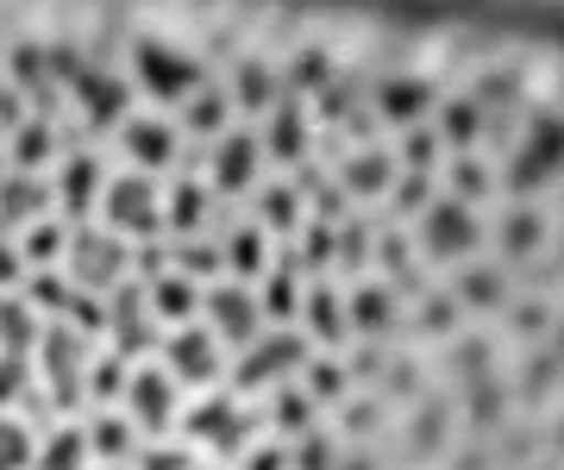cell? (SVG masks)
<instances>
[{
    "instance_id": "obj_1",
    "label": "cell",
    "mask_w": 564,
    "mask_h": 470,
    "mask_svg": "<svg viewBox=\"0 0 564 470\" xmlns=\"http://www.w3.org/2000/svg\"><path fill=\"white\" fill-rule=\"evenodd\" d=\"M63 270H69V288L76 295H120L126 276H132V245L107 226H69V251H63Z\"/></svg>"
},
{
    "instance_id": "obj_31",
    "label": "cell",
    "mask_w": 564,
    "mask_h": 470,
    "mask_svg": "<svg viewBox=\"0 0 564 470\" xmlns=\"http://www.w3.org/2000/svg\"><path fill=\"white\" fill-rule=\"evenodd\" d=\"M245 470H289V451H282V446H258V451H245Z\"/></svg>"
},
{
    "instance_id": "obj_9",
    "label": "cell",
    "mask_w": 564,
    "mask_h": 470,
    "mask_svg": "<svg viewBox=\"0 0 564 470\" xmlns=\"http://www.w3.org/2000/svg\"><path fill=\"white\" fill-rule=\"evenodd\" d=\"M421 245H426V258H440V264H452V258H470V251L484 245V226H477L470 201L445 195V201L426 207V214H421Z\"/></svg>"
},
{
    "instance_id": "obj_25",
    "label": "cell",
    "mask_w": 564,
    "mask_h": 470,
    "mask_svg": "<svg viewBox=\"0 0 564 470\" xmlns=\"http://www.w3.org/2000/svg\"><path fill=\"white\" fill-rule=\"evenodd\" d=\"M32 458H39L32 427H25L20 414H0V470H32Z\"/></svg>"
},
{
    "instance_id": "obj_28",
    "label": "cell",
    "mask_w": 564,
    "mask_h": 470,
    "mask_svg": "<svg viewBox=\"0 0 564 470\" xmlns=\"http://www.w3.org/2000/svg\"><path fill=\"white\" fill-rule=\"evenodd\" d=\"M389 183V157L383 151H358V164H345V188H358V195H377Z\"/></svg>"
},
{
    "instance_id": "obj_11",
    "label": "cell",
    "mask_w": 564,
    "mask_h": 470,
    "mask_svg": "<svg viewBox=\"0 0 564 470\" xmlns=\"http://www.w3.org/2000/svg\"><path fill=\"white\" fill-rule=\"evenodd\" d=\"M258 170H263V144L258 132H226L220 144H214V157H207V188L214 195H251L258 188Z\"/></svg>"
},
{
    "instance_id": "obj_19",
    "label": "cell",
    "mask_w": 564,
    "mask_h": 470,
    "mask_svg": "<svg viewBox=\"0 0 564 470\" xmlns=\"http://www.w3.org/2000/svg\"><path fill=\"white\" fill-rule=\"evenodd\" d=\"M76 95H82V120L88 125H126V83L120 76H82L76 83Z\"/></svg>"
},
{
    "instance_id": "obj_12",
    "label": "cell",
    "mask_w": 564,
    "mask_h": 470,
    "mask_svg": "<svg viewBox=\"0 0 564 470\" xmlns=\"http://www.w3.org/2000/svg\"><path fill=\"white\" fill-rule=\"evenodd\" d=\"M120 151H126L132 170L163 176V170H176V157H182V132H176V120H126L120 125Z\"/></svg>"
},
{
    "instance_id": "obj_10",
    "label": "cell",
    "mask_w": 564,
    "mask_h": 470,
    "mask_svg": "<svg viewBox=\"0 0 564 470\" xmlns=\"http://www.w3.org/2000/svg\"><path fill=\"white\" fill-rule=\"evenodd\" d=\"M182 427H188V439H202V446L220 451V458L251 451V408H245L239 395H207L195 414H182Z\"/></svg>"
},
{
    "instance_id": "obj_22",
    "label": "cell",
    "mask_w": 564,
    "mask_h": 470,
    "mask_svg": "<svg viewBox=\"0 0 564 470\" xmlns=\"http://www.w3.org/2000/svg\"><path fill=\"white\" fill-rule=\"evenodd\" d=\"M302 107L295 101H276L270 107V132H263V157H276V164H295V157H302Z\"/></svg>"
},
{
    "instance_id": "obj_6",
    "label": "cell",
    "mask_w": 564,
    "mask_h": 470,
    "mask_svg": "<svg viewBox=\"0 0 564 470\" xmlns=\"http://www.w3.org/2000/svg\"><path fill=\"white\" fill-rule=\"evenodd\" d=\"M176 395H182V383H176L163 364H132V376H126V395H120V414L144 433V439H158V433H170V427L182 420V414H176Z\"/></svg>"
},
{
    "instance_id": "obj_30",
    "label": "cell",
    "mask_w": 564,
    "mask_h": 470,
    "mask_svg": "<svg viewBox=\"0 0 564 470\" xmlns=\"http://www.w3.org/2000/svg\"><path fill=\"white\" fill-rule=\"evenodd\" d=\"M25 383H32L25 358H0V408H13V402L25 395Z\"/></svg>"
},
{
    "instance_id": "obj_23",
    "label": "cell",
    "mask_w": 564,
    "mask_h": 470,
    "mask_svg": "<svg viewBox=\"0 0 564 470\" xmlns=\"http://www.w3.org/2000/svg\"><path fill=\"white\" fill-rule=\"evenodd\" d=\"M63 251H69V226H57V220H32L20 232V258L32 270H44V264H63Z\"/></svg>"
},
{
    "instance_id": "obj_32",
    "label": "cell",
    "mask_w": 564,
    "mask_h": 470,
    "mask_svg": "<svg viewBox=\"0 0 564 470\" xmlns=\"http://www.w3.org/2000/svg\"><path fill=\"white\" fill-rule=\"evenodd\" d=\"M88 470H132V464H88Z\"/></svg>"
},
{
    "instance_id": "obj_20",
    "label": "cell",
    "mask_w": 564,
    "mask_h": 470,
    "mask_svg": "<svg viewBox=\"0 0 564 470\" xmlns=\"http://www.w3.org/2000/svg\"><path fill=\"white\" fill-rule=\"evenodd\" d=\"M263 251H270V232H263L258 220H245L232 239L220 245V258H226V276L232 283H251V276H263Z\"/></svg>"
},
{
    "instance_id": "obj_15",
    "label": "cell",
    "mask_w": 564,
    "mask_h": 470,
    "mask_svg": "<svg viewBox=\"0 0 564 470\" xmlns=\"http://www.w3.org/2000/svg\"><path fill=\"white\" fill-rule=\"evenodd\" d=\"M232 95H226L220 83H202L188 101H182V113H176V132L182 139H207V144H220L226 132H232Z\"/></svg>"
},
{
    "instance_id": "obj_26",
    "label": "cell",
    "mask_w": 564,
    "mask_h": 470,
    "mask_svg": "<svg viewBox=\"0 0 564 470\" xmlns=\"http://www.w3.org/2000/svg\"><path fill=\"white\" fill-rule=\"evenodd\" d=\"M307 327L326 332V339H339V332H351V314H339V295L333 288H307Z\"/></svg>"
},
{
    "instance_id": "obj_14",
    "label": "cell",
    "mask_w": 564,
    "mask_h": 470,
    "mask_svg": "<svg viewBox=\"0 0 564 470\" xmlns=\"http://www.w3.org/2000/svg\"><path fill=\"white\" fill-rule=\"evenodd\" d=\"M101 332H113V358H139V351L158 339V314L144 302V288H120V295H113Z\"/></svg>"
},
{
    "instance_id": "obj_7",
    "label": "cell",
    "mask_w": 564,
    "mask_h": 470,
    "mask_svg": "<svg viewBox=\"0 0 564 470\" xmlns=\"http://www.w3.org/2000/svg\"><path fill=\"white\" fill-rule=\"evenodd\" d=\"M39 370H44V383H51V402H57V408H76L82 395H88V332L63 327V320L44 327Z\"/></svg>"
},
{
    "instance_id": "obj_21",
    "label": "cell",
    "mask_w": 564,
    "mask_h": 470,
    "mask_svg": "<svg viewBox=\"0 0 564 470\" xmlns=\"http://www.w3.org/2000/svg\"><path fill=\"white\" fill-rule=\"evenodd\" d=\"M44 207H51V188L39 176H13L0 188V226H32V220H44Z\"/></svg>"
},
{
    "instance_id": "obj_18",
    "label": "cell",
    "mask_w": 564,
    "mask_h": 470,
    "mask_svg": "<svg viewBox=\"0 0 564 470\" xmlns=\"http://www.w3.org/2000/svg\"><path fill=\"white\" fill-rule=\"evenodd\" d=\"M51 195H63V214L82 226V214H88V207H101V164L76 151V157L63 164V176L51 183Z\"/></svg>"
},
{
    "instance_id": "obj_29",
    "label": "cell",
    "mask_w": 564,
    "mask_h": 470,
    "mask_svg": "<svg viewBox=\"0 0 564 470\" xmlns=\"http://www.w3.org/2000/svg\"><path fill=\"white\" fill-rule=\"evenodd\" d=\"M132 470H202V464H195L182 446H144L139 458H132Z\"/></svg>"
},
{
    "instance_id": "obj_16",
    "label": "cell",
    "mask_w": 564,
    "mask_h": 470,
    "mask_svg": "<svg viewBox=\"0 0 564 470\" xmlns=\"http://www.w3.org/2000/svg\"><path fill=\"white\" fill-rule=\"evenodd\" d=\"M82 439H88V458H95V464H132V458L144 451V433L132 427L120 408H101L88 427H82Z\"/></svg>"
},
{
    "instance_id": "obj_5",
    "label": "cell",
    "mask_w": 564,
    "mask_h": 470,
    "mask_svg": "<svg viewBox=\"0 0 564 470\" xmlns=\"http://www.w3.org/2000/svg\"><path fill=\"white\" fill-rule=\"evenodd\" d=\"M202 320H207V332H214L226 351H245L263 332V295H258V283H232V276L214 283L202 295Z\"/></svg>"
},
{
    "instance_id": "obj_2",
    "label": "cell",
    "mask_w": 564,
    "mask_h": 470,
    "mask_svg": "<svg viewBox=\"0 0 564 470\" xmlns=\"http://www.w3.org/2000/svg\"><path fill=\"white\" fill-rule=\"evenodd\" d=\"M307 370V339L302 332H258L251 346L239 351V364H232V389L239 395H263V389H289L295 376Z\"/></svg>"
},
{
    "instance_id": "obj_4",
    "label": "cell",
    "mask_w": 564,
    "mask_h": 470,
    "mask_svg": "<svg viewBox=\"0 0 564 470\" xmlns=\"http://www.w3.org/2000/svg\"><path fill=\"white\" fill-rule=\"evenodd\" d=\"M132 83H139L151 101H176L182 107L207 76H202V63L188 57V51H176V44H163V39H139L132 44Z\"/></svg>"
},
{
    "instance_id": "obj_17",
    "label": "cell",
    "mask_w": 564,
    "mask_h": 470,
    "mask_svg": "<svg viewBox=\"0 0 564 470\" xmlns=\"http://www.w3.org/2000/svg\"><path fill=\"white\" fill-rule=\"evenodd\" d=\"M207 201H214V188L202 176H176V183L163 188V232H176V245L195 239L207 226Z\"/></svg>"
},
{
    "instance_id": "obj_27",
    "label": "cell",
    "mask_w": 564,
    "mask_h": 470,
    "mask_svg": "<svg viewBox=\"0 0 564 470\" xmlns=\"http://www.w3.org/2000/svg\"><path fill=\"white\" fill-rule=\"evenodd\" d=\"M258 226L263 232H295V220H302V214H295V188L289 183H276V188H263L258 195Z\"/></svg>"
},
{
    "instance_id": "obj_8",
    "label": "cell",
    "mask_w": 564,
    "mask_h": 470,
    "mask_svg": "<svg viewBox=\"0 0 564 470\" xmlns=\"http://www.w3.org/2000/svg\"><path fill=\"white\" fill-rule=\"evenodd\" d=\"M163 370H170L182 389H214L226 376V346L202 327V320H195V327H170V339H163Z\"/></svg>"
},
{
    "instance_id": "obj_3",
    "label": "cell",
    "mask_w": 564,
    "mask_h": 470,
    "mask_svg": "<svg viewBox=\"0 0 564 470\" xmlns=\"http://www.w3.org/2000/svg\"><path fill=\"white\" fill-rule=\"evenodd\" d=\"M101 226L120 232L126 245L132 239H158L163 232V183L144 176V170H126V176L101 183Z\"/></svg>"
},
{
    "instance_id": "obj_24",
    "label": "cell",
    "mask_w": 564,
    "mask_h": 470,
    "mask_svg": "<svg viewBox=\"0 0 564 470\" xmlns=\"http://www.w3.org/2000/svg\"><path fill=\"white\" fill-rule=\"evenodd\" d=\"M521 157H527V164H514V183H521V188H527V183H545V176L564 164V132H540V139L521 151Z\"/></svg>"
},
{
    "instance_id": "obj_13",
    "label": "cell",
    "mask_w": 564,
    "mask_h": 470,
    "mask_svg": "<svg viewBox=\"0 0 564 470\" xmlns=\"http://www.w3.org/2000/svg\"><path fill=\"white\" fill-rule=\"evenodd\" d=\"M202 295L207 288L195 276H182L176 264H163L158 276H144V302L158 314V327H195L202 320Z\"/></svg>"
}]
</instances>
